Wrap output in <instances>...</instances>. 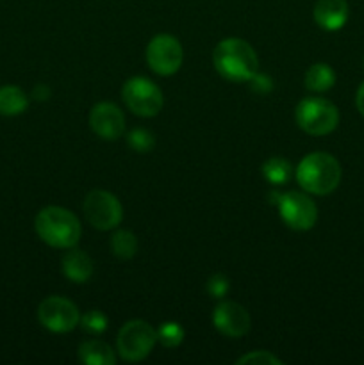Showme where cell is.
I'll use <instances>...</instances> for the list:
<instances>
[{
  "instance_id": "6da1fadb",
  "label": "cell",
  "mask_w": 364,
  "mask_h": 365,
  "mask_svg": "<svg viewBox=\"0 0 364 365\" xmlns=\"http://www.w3.org/2000/svg\"><path fill=\"white\" fill-rule=\"evenodd\" d=\"M341 164L327 152H314L303 157L296 166V182L309 195L327 196L341 182Z\"/></svg>"
},
{
  "instance_id": "7a4b0ae2",
  "label": "cell",
  "mask_w": 364,
  "mask_h": 365,
  "mask_svg": "<svg viewBox=\"0 0 364 365\" xmlns=\"http://www.w3.org/2000/svg\"><path fill=\"white\" fill-rule=\"evenodd\" d=\"M213 63L218 73L231 82H248L259 66L256 50L241 38H227L218 43Z\"/></svg>"
},
{
  "instance_id": "3957f363",
  "label": "cell",
  "mask_w": 364,
  "mask_h": 365,
  "mask_svg": "<svg viewBox=\"0 0 364 365\" xmlns=\"http://www.w3.org/2000/svg\"><path fill=\"white\" fill-rule=\"evenodd\" d=\"M36 234L52 248L68 250L77 246L82 227L79 217L64 207L50 205L39 210L34 221Z\"/></svg>"
},
{
  "instance_id": "277c9868",
  "label": "cell",
  "mask_w": 364,
  "mask_h": 365,
  "mask_svg": "<svg viewBox=\"0 0 364 365\" xmlns=\"http://www.w3.org/2000/svg\"><path fill=\"white\" fill-rule=\"evenodd\" d=\"M295 120L305 134L327 135L338 127L339 110L330 100L321 98V96H309L296 106Z\"/></svg>"
},
{
  "instance_id": "5b68a950",
  "label": "cell",
  "mask_w": 364,
  "mask_h": 365,
  "mask_svg": "<svg viewBox=\"0 0 364 365\" xmlns=\"http://www.w3.org/2000/svg\"><path fill=\"white\" fill-rule=\"evenodd\" d=\"M157 342V330L143 319H132L118 334V355L127 362H141L152 353Z\"/></svg>"
},
{
  "instance_id": "8992f818",
  "label": "cell",
  "mask_w": 364,
  "mask_h": 365,
  "mask_svg": "<svg viewBox=\"0 0 364 365\" xmlns=\"http://www.w3.org/2000/svg\"><path fill=\"white\" fill-rule=\"evenodd\" d=\"M125 106L141 118H152L163 109V93L159 86L146 77H132L121 88Z\"/></svg>"
},
{
  "instance_id": "52a82bcc",
  "label": "cell",
  "mask_w": 364,
  "mask_h": 365,
  "mask_svg": "<svg viewBox=\"0 0 364 365\" xmlns=\"http://www.w3.org/2000/svg\"><path fill=\"white\" fill-rule=\"evenodd\" d=\"M84 216L88 223L96 230H113L123 220V207L120 200L109 191L103 189H95L88 192L82 203Z\"/></svg>"
},
{
  "instance_id": "ba28073f",
  "label": "cell",
  "mask_w": 364,
  "mask_h": 365,
  "mask_svg": "<svg viewBox=\"0 0 364 365\" xmlns=\"http://www.w3.org/2000/svg\"><path fill=\"white\" fill-rule=\"evenodd\" d=\"M273 202L277 203L278 216L288 225L289 228L298 232L310 230L318 221V209L316 203L307 196L305 192L289 191L284 195L275 192Z\"/></svg>"
},
{
  "instance_id": "9c48e42d",
  "label": "cell",
  "mask_w": 364,
  "mask_h": 365,
  "mask_svg": "<svg viewBox=\"0 0 364 365\" xmlns=\"http://www.w3.org/2000/svg\"><path fill=\"white\" fill-rule=\"evenodd\" d=\"M184 50L181 41L171 34H157L146 46V63L157 75H173L181 70Z\"/></svg>"
},
{
  "instance_id": "30bf717a",
  "label": "cell",
  "mask_w": 364,
  "mask_h": 365,
  "mask_svg": "<svg viewBox=\"0 0 364 365\" xmlns=\"http://www.w3.org/2000/svg\"><path fill=\"white\" fill-rule=\"evenodd\" d=\"M38 319L54 334H66L81 323V312L74 302L63 296L45 298L38 307Z\"/></svg>"
},
{
  "instance_id": "8fae6325",
  "label": "cell",
  "mask_w": 364,
  "mask_h": 365,
  "mask_svg": "<svg viewBox=\"0 0 364 365\" xmlns=\"http://www.w3.org/2000/svg\"><path fill=\"white\" fill-rule=\"evenodd\" d=\"M213 324L225 337L239 339L248 334L252 319L245 307L239 303L221 302L213 312Z\"/></svg>"
},
{
  "instance_id": "7c38bea8",
  "label": "cell",
  "mask_w": 364,
  "mask_h": 365,
  "mask_svg": "<svg viewBox=\"0 0 364 365\" xmlns=\"http://www.w3.org/2000/svg\"><path fill=\"white\" fill-rule=\"evenodd\" d=\"M89 127L98 138L116 141L125 132V116L113 102H100L89 113Z\"/></svg>"
},
{
  "instance_id": "4fadbf2b",
  "label": "cell",
  "mask_w": 364,
  "mask_h": 365,
  "mask_svg": "<svg viewBox=\"0 0 364 365\" xmlns=\"http://www.w3.org/2000/svg\"><path fill=\"white\" fill-rule=\"evenodd\" d=\"M313 14L316 24L323 31H339L348 21V2L346 0H318Z\"/></svg>"
},
{
  "instance_id": "5bb4252c",
  "label": "cell",
  "mask_w": 364,
  "mask_h": 365,
  "mask_svg": "<svg viewBox=\"0 0 364 365\" xmlns=\"http://www.w3.org/2000/svg\"><path fill=\"white\" fill-rule=\"evenodd\" d=\"M61 267H63V274L70 282H74V284H86L93 277L95 264H93L91 257L88 253L74 246V248H68V252L63 255Z\"/></svg>"
},
{
  "instance_id": "9a60e30c",
  "label": "cell",
  "mask_w": 364,
  "mask_h": 365,
  "mask_svg": "<svg viewBox=\"0 0 364 365\" xmlns=\"http://www.w3.org/2000/svg\"><path fill=\"white\" fill-rule=\"evenodd\" d=\"M77 356L79 362L88 365H114L116 362V356H114L111 346H107L102 341H96V339L82 342L79 346Z\"/></svg>"
},
{
  "instance_id": "2e32d148",
  "label": "cell",
  "mask_w": 364,
  "mask_h": 365,
  "mask_svg": "<svg viewBox=\"0 0 364 365\" xmlns=\"http://www.w3.org/2000/svg\"><path fill=\"white\" fill-rule=\"evenodd\" d=\"M29 107V98L16 86L0 88V114L2 116H16L25 113Z\"/></svg>"
},
{
  "instance_id": "e0dca14e",
  "label": "cell",
  "mask_w": 364,
  "mask_h": 365,
  "mask_svg": "<svg viewBox=\"0 0 364 365\" xmlns=\"http://www.w3.org/2000/svg\"><path fill=\"white\" fill-rule=\"evenodd\" d=\"M335 84V71L327 63H316L305 71V88L313 93H325Z\"/></svg>"
},
{
  "instance_id": "ac0fdd59",
  "label": "cell",
  "mask_w": 364,
  "mask_h": 365,
  "mask_svg": "<svg viewBox=\"0 0 364 365\" xmlns=\"http://www.w3.org/2000/svg\"><path fill=\"white\" fill-rule=\"evenodd\" d=\"M263 175L270 184L284 185L293 177V166L288 159L282 157H271L263 164Z\"/></svg>"
},
{
  "instance_id": "d6986e66",
  "label": "cell",
  "mask_w": 364,
  "mask_h": 365,
  "mask_svg": "<svg viewBox=\"0 0 364 365\" xmlns=\"http://www.w3.org/2000/svg\"><path fill=\"white\" fill-rule=\"evenodd\" d=\"M111 252L121 260H128L138 252V239L131 230H118L111 237Z\"/></svg>"
},
{
  "instance_id": "ffe728a7",
  "label": "cell",
  "mask_w": 364,
  "mask_h": 365,
  "mask_svg": "<svg viewBox=\"0 0 364 365\" xmlns=\"http://www.w3.org/2000/svg\"><path fill=\"white\" fill-rule=\"evenodd\" d=\"M157 341L164 346V348H177L184 341V328L178 323H163L157 328Z\"/></svg>"
},
{
  "instance_id": "44dd1931",
  "label": "cell",
  "mask_w": 364,
  "mask_h": 365,
  "mask_svg": "<svg viewBox=\"0 0 364 365\" xmlns=\"http://www.w3.org/2000/svg\"><path fill=\"white\" fill-rule=\"evenodd\" d=\"M79 324L84 328L86 334L100 335V334H103V331H106L107 317H106V314H103V312L93 309V310H89V312H86L84 316L81 317V323H79Z\"/></svg>"
},
{
  "instance_id": "7402d4cb",
  "label": "cell",
  "mask_w": 364,
  "mask_h": 365,
  "mask_svg": "<svg viewBox=\"0 0 364 365\" xmlns=\"http://www.w3.org/2000/svg\"><path fill=\"white\" fill-rule=\"evenodd\" d=\"M127 141H128V146L138 153L150 152V150L153 148V145H156L153 134H150V132L145 130V128H134V130L128 134Z\"/></svg>"
},
{
  "instance_id": "603a6c76",
  "label": "cell",
  "mask_w": 364,
  "mask_h": 365,
  "mask_svg": "<svg viewBox=\"0 0 364 365\" xmlns=\"http://www.w3.org/2000/svg\"><path fill=\"white\" fill-rule=\"evenodd\" d=\"M236 364H241V365H280L282 360L277 359L273 353L270 351H252V353H246L245 356L238 359Z\"/></svg>"
},
{
  "instance_id": "cb8c5ba5",
  "label": "cell",
  "mask_w": 364,
  "mask_h": 365,
  "mask_svg": "<svg viewBox=\"0 0 364 365\" xmlns=\"http://www.w3.org/2000/svg\"><path fill=\"white\" fill-rule=\"evenodd\" d=\"M228 289H231V284H228V278L225 274H213L207 280V292L213 298H225Z\"/></svg>"
},
{
  "instance_id": "d4e9b609",
  "label": "cell",
  "mask_w": 364,
  "mask_h": 365,
  "mask_svg": "<svg viewBox=\"0 0 364 365\" xmlns=\"http://www.w3.org/2000/svg\"><path fill=\"white\" fill-rule=\"evenodd\" d=\"M248 84L250 88H252V91L257 93V95H268V93H271V89H273V81H271V77L259 73V71L250 78Z\"/></svg>"
},
{
  "instance_id": "484cf974",
  "label": "cell",
  "mask_w": 364,
  "mask_h": 365,
  "mask_svg": "<svg viewBox=\"0 0 364 365\" xmlns=\"http://www.w3.org/2000/svg\"><path fill=\"white\" fill-rule=\"evenodd\" d=\"M355 103H357V109H359V113L364 116V82L359 86V89H357Z\"/></svg>"
},
{
  "instance_id": "4316f807",
  "label": "cell",
  "mask_w": 364,
  "mask_h": 365,
  "mask_svg": "<svg viewBox=\"0 0 364 365\" xmlns=\"http://www.w3.org/2000/svg\"><path fill=\"white\" fill-rule=\"evenodd\" d=\"M363 66H364V59H363Z\"/></svg>"
}]
</instances>
